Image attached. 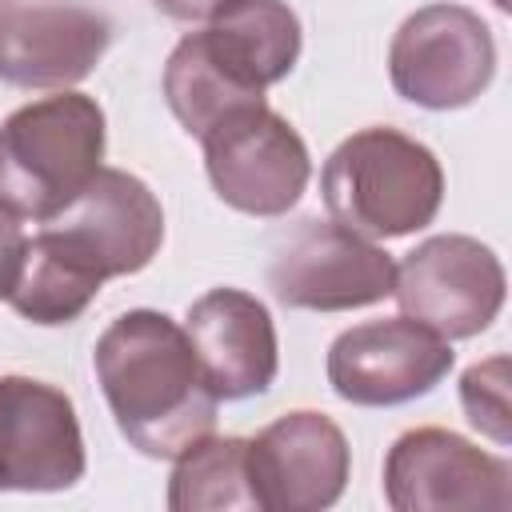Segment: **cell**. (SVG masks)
<instances>
[{"mask_svg":"<svg viewBox=\"0 0 512 512\" xmlns=\"http://www.w3.org/2000/svg\"><path fill=\"white\" fill-rule=\"evenodd\" d=\"M452 364V340L408 316H392L340 332L328 348L324 372L340 400L356 408H396L428 396Z\"/></svg>","mask_w":512,"mask_h":512,"instance_id":"obj_9","label":"cell"},{"mask_svg":"<svg viewBox=\"0 0 512 512\" xmlns=\"http://www.w3.org/2000/svg\"><path fill=\"white\" fill-rule=\"evenodd\" d=\"M492 4H496V8H500V12H508V0H492Z\"/></svg>","mask_w":512,"mask_h":512,"instance_id":"obj_21","label":"cell"},{"mask_svg":"<svg viewBox=\"0 0 512 512\" xmlns=\"http://www.w3.org/2000/svg\"><path fill=\"white\" fill-rule=\"evenodd\" d=\"M112 24L76 4H24L0 12V80L16 88H72L100 64Z\"/></svg>","mask_w":512,"mask_h":512,"instance_id":"obj_14","label":"cell"},{"mask_svg":"<svg viewBox=\"0 0 512 512\" xmlns=\"http://www.w3.org/2000/svg\"><path fill=\"white\" fill-rule=\"evenodd\" d=\"M172 512H224L256 508L248 488V440L244 436H204L176 456L168 476Z\"/></svg>","mask_w":512,"mask_h":512,"instance_id":"obj_16","label":"cell"},{"mask_svg":"<svg viewBox=\"0 0 512 512\" xmlns=\"http://www.w3.org/2000/svg\"><path fill=\"white\" fill-rule=\"evenodd\" d=\"M320 196L336 224L368 240H396L436 220L444 168L428 144L396 128H360L324 160Z\"/></svg>","mask_w":512,"mask_h":512,"instance_id":"obj_3","label":"cell"},{"mask_svg":"<svg viewBox=\"0 0 512 512\" xmlns=\"http://www.w3.org/2000/svg\"><path fill=\"white\" fill-rule=\"evenodd\" d=\"M384 500L396 512H504L512 468L448 428H412L384 456Z\"/></svg>","mask_w":512,"mask_h":512,"instance_id":"obj_10","label":"cell"},{"mask_svg":"<svg viewBox=\"0 0 512 512\" xmlns=\"http://www.w3.org/2000/svg\"><path fill=\"white\" fill-rule=\"evenodd\" d=\"M160 244L164 208L156 192L124 168H100L32 240H24L8 304L16 316L44 328L72 324L100 296L104 280L148 268Z\"/></svg>","mask_w":512,"mask_h":512,"instance_id":"obj_1","label":"cell"},{"mask_svg":"<svg viewBox=\"0 0 512 512\" xmlns=\"http://www.w3.org/2000/svg\"><path fill=\"white\" fill-rule=\"evenodd\" d=\"M164 100H168L172 116L180 120V128H184L188 136H196V140H200L220 116H228V112H236V108H244V104H264V96H252V92L236 88V84L212 64V56L204 52V44H200L196 32H188V36L172 48V56H168V64H164Z\"/></svg>","mask_w":512,"mask_h":512,"instance_id":"obj_17","label":"cell"},{"mask_svg":"<svg viewBox=\"0 0 512 512\" xmlns=\"http://www.w3.org/2000/svg\"><path fill=\"white\" fill-rule=\"evenodd\" d=\"M200 144L216 196L244 216H284L308 188V148L300 132L268 104H244L220 116Z\"/></svg>","mask_w":512,"mask_h":512,"instance_id":"obj_5","label":"cell"},{"mask_svg":"<svg viewBox=\"0 0 512 512\" xmlns=\"http://www.w3.org/2000/svg\"><path fill=\"white\" fill-rule=\"evenodd\" d=\"M504 264L476 236L444 232L416 244L392 280L400 316L432 328L444 340L480 336L504 308Z\"/></svg>","mask_w":512,"mask_h":512,"instance_id":"obj_7","label":"cell"},{"mask_svg":"<svg viewBox=\"0 0 512 512\" xmlns=\"http://www.w3.org/2000/svg\"><path fill=\"white\" fill-rule=\"evenodd\" d=\"M388 76L400 100L452 112L472 104L496 76V40L464 4L416 8L388 44Z\"/></svg>","mask_w":512,"mask_h":512,"instance_id":"obj_6","label":"cell"},{"mask_svg":"<svg viewBox=\"0 0 512 512\" xmlns=\"http://www.w3.org/2000/svg\"><path fill=\"white\" fill-rule=\"evenodd\" d=\"M348 472V440L324 412H288L248 440V488L264 512L332 508L348 488Z\"/></svg>","mask_w":512,"mask_h":512,"instance_id":"obj_11","label":"cell"},{"mask_svg":"<svg viewBox=\"0 0 512 512\" xmlns=\"http://www.w3.org/2000/svg\"><path fill=\"white\" fill-rule=\"evenodd\" d=\"M92 368L120 436L152 456L176 460L216 428V396L200 376L188 332L156 312H120L96 340Z\"/></svg>","mask_w":512,"mask_h":512,"instance_id":"obj_2","label":"cell"},{"mask_svg":"<svg viewBox=\"0 0 512 512\" xmlns=\"http://www.w3.org/2000/svg\"><path fill=\"white\" fill-rule=\"evenodd\" d=\"M104 108L84 92H56L0 124V204L44 224L104 164Z\"/></svg>","mask_w":512,"mask_h":512,"instance_id":"obj_4","label":"cell"},{"mask_svg":"<svg viewBox=\"0 0 512 512\" xmlns=\"http://www.w3.org/2000/svg\"><path fill=\"white\" fill-rule=\"evenodd\" d=\"M396 260L336 220H304L268 264V288L284 308L352 312L392 296Z\"/></svg>","mask_w":512,"mask_h":512,"instance_id":"obj_8","label":"cell"},{"mask_svg":"<svg viewBox=\"0 0 512 512\" xmlns=\"http://www.w3.org/2000/svg\"><path fill=\"white\" fill-rule=\"evenodd\" d=\"M460 404L468 424L488 436L492 444H508L512 440V416H508V356L496 352L472 368H464L460 376Z\"/></svg>","mask_w":512,"mask_h":512,"instance_id":"obj_18","label":"cell"},{"mask_svg":"<svg viewBox=\"0 0 512 512\" xmlns=\"http://www.w3.org/2000/svg\"><path fill=\"white\" fill-rule=\"evenodd\" d=\"M24 228L20 220L0 204V300H8L12 292V280L20 272V256H24Z\"/></svg>","mask_w":512,"mask_h":512,"instance_id":"obj_19","label":"cell"},{"mask_svg":"<svg viewBox=\"0 0 512 512\" xmlns=\"http://www.w3.org/2000/svg\"><path fill=\"white\" fill-rule=\"evenodd\" d=\"M4 8H8V0H0V12H4Z\"/></svg>","mask_w":512,"mask_h":512,"instance_id":"obj_22","label":"cell"},{"mask_svg":"<svg viewBox=\"0 0 512 512\" xmlns=\"http://www.w3.org/2000/svg\"><path fill=\"white\" fill-rule=\"evenodd\" d=\"M164 16H172V20H184V24H192V20H208L212 12H220L228 0H152Z\"/></svg>","mask_w":512,"mask_h":512,"instance_id":"obj_20","label":"cell"},{"mask_svg":"<svg viewBox=\"0 0 512 512\" xmlns=\"http://www.w3.org/2000/svg\"><path fill=\"white\" fill-rule=\"evenodd\" d=\"M200 376L216 400H248L272 388L280 344L268 308L244 288H212L192 300L184 320Z\"/></svg>","mask_w":512,"mask_h":512,"instance_id":"obj_13","label":"cell"},{"mask_svg":"<svg viewBox=\"0 0 512 512\" xmlns=\"http://www.w3.org/2000/svg\"><path fill=\"white\" fill-rule=\"evenodd\" d=\"M84 468V432L68 392L0 376V492H64Z\"/></svg>","mask_w":512,"mask_h":512,"instance_id":"obj_12","label":"cell"},{"mask_svg":"<svg viewBox=\"0 0 512 512\" xmlns=\"http://www.w3.org/2000/svg\"><path fill=\"white\" fill-rule=\"evenodd\" d=\"M196 36L212 64L252 96H264L296 68L304 40L284 0H228Z\"/></svg>","mask_w":512,"mask_h":512,"instance_id":"obj_15","label":"cell"}]
</instances>
